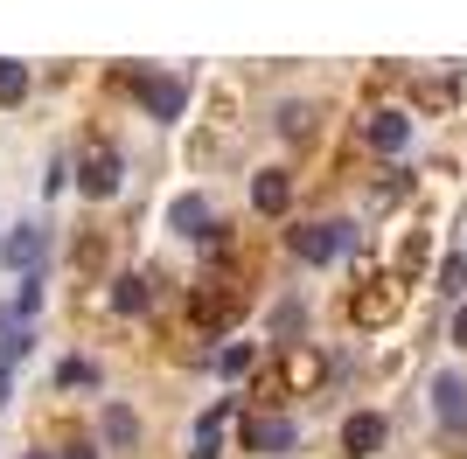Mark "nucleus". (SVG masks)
I'll return each mask as SVG.
<instances>
[{"label":"nucleus","instance_id":"obj_1","mask_svg":"<svg viewBox=\"0 0 467 459\" xmlns=\"http://www.w3.org/2000/svg\"><path fill=\"white\" fill-rule=\"evenodd\" d=\"M286 244H293V258H307V265H335V258L356 244V230L349 223H300Z\"/></svg>","mask_w":467,"mask_h":459},{"label":"nucleus","instance_id":"obj_2","mask_svg":"<svg viewBox=\"0 0 467 459\" xmlns=\"http://www.w3.org/2000/svg\"><path fill=\"white\" fill-rule=\"evenodd\" d=\"M293 439H300V424L286 411H252L244 418V453H293Z\"/></svg>","mask_w":467,"mask_h":459},{"label":"nucleus","instance_id":"obj_3","mask_svg":"<svg viewBox=\"0 0 467 459\" xmlns=\"http://www.w3.org/2000/svg\"><path fill=\"white\" fill-rule=\"evenodd\" d=\"M119 181H126V168H119V153H112V147H91V153L78 160V189L91 195V202L119 195Z\"/></svg>","mask_w":467,"mask_h":459},{"label":"nucleus","instance_id":"obj_4","mask_svg":"<svg viewBox=\"0 0 467 459\" xmlns=\"http://www.w3.org/2000/svg\"><path fill=\"white\" fill-rule=\"evenodd\" d=\"M140 105H147V118H182V105H189V84L182 76H168V70H154V76H140Z\"/></svg>","mask_w":467,"mask_h":459},{"label":"nucleus","instance_id":"obj_5","mask_svg":"<svg viewBox=\"0 0 467 459\" xmlns=\"http://www.w3.org/2000/svg\"><path fill=\"white\" fill-rule=\"evenodd\" d=\"M0 265L28 279V271L42 265V230H36V223H15V230H7V237H0Z\"/></svg>","mask_w":467,"mask_h":459},{"label":"nucleus","instance_id":"obj_6","mask_svg":"<svg viewBox=\"0 0 467 459\" xmlns=\"http://www.w3.org/2000/svg\"><path fill=\"white\" fill-rule=\"evenodd\" d=\"M384 439H390V424L377 418V411H356V418H342V453H349V459H370Z\"/></svg>","mask_w":467,"mask_h":459},{"label":"nucleus","instance_id":"obj_7","mask_svg":"<svg viewBox=\"0 0 467 459\" xmlns=\"http://www.w3.org/2000/svg\"><path fill=\"white\" fill-rule=\"evenodd\" d=\"M432 418L447 432H467V376H432Z\"/></svg>","mask_w":467,"mask_h":459},{"label":"nucleus","instance_id":"obj_8","mask_svg":"<svg viewBox=\"0 0 467 459\" xmlns=\"http://www.w3.org/2000/svg\"><path fill=\"white\" fill-rule=\"evenodd\" d=\"M168 230H175V237H216V216H210V202H202V195H175Z\"/></svg>","mask_w":467,"mask_h":459},{"label":"nucleus","instance_id":"obj_9","mask_svg":"<svg viewBox=\"0 0 467 459\" xmlns=\"http://www.w3.org/2000/svg\"><path fill=\"white\" fill-rule=\"evenodd\" d=\"M363 139H370L377 153H405L411 118H405V112H377V118H363Z\"/></svg>","mask_w":467,"mask_h":459},{"label":"nucleus","instance_id":"obj_10","mask_svg":"<svg viewBox=\"0 0 467 459\" xmlns=\"http://www.w3.org/2000/svg\"><path fill=\"white\" fill-rule=\"evenodd\" d=\"M112 306L126 313V321L147 313V306H154V279H147V271H119V279H112Z\"/></svg>","mask_w":467,"mask_h":459},{"label":"nucleus","instance_id":"obj_11","mask_svg":"<svg viewBox=\"0 0 467 459\" xmlns=\"http://www.w3.org/2000/svg\"><path fill=\"white\" fill-rule=\"evenodd\" d=\"M98 432H105V445H119V453H126V445L140 439V418L126 411V403H105V411H98Z\"/></svg>","mask_w":467,"mask_h":459},{"label":"nucleus","instance_id":"obj_12","mask_svg":"<svg viewBox=\"0 0 467 459\" xmlns=\"http://www.w3.org/2000/svg\"><path fill=\"white\" fill-rule=\"evenodd\" d=\"M252 202H258V209H265V216H279V209H286V202H293V181H286V174H279V168H265V174H258V181H252Z\"/></svg>","mask_w":467,"mask_h":459},{"label":"nucleus","instance_id":"obj_13","mask_svg":"<svg viewBox=\"0 0 467 459\" xmlns=\"http://www.w3.org/2000/svg\"><path fill=\"white\" fill-rule=\"evenodd\" d=\"M28 342H36V334H28V321L0 306V369H7V362H21V355H28Z\"/></svg>","mask_w":467,"mask_h":459},{"label":"nucleus","instance_id":"obj_14","mask_svg":"<svg viewBox=\"0 0 467 459\" xmlns=\"http://www.w3.org/2000/svg\"><path fill=\"white\" fill-rule=\"evenodd\" d=\"M363 327H377V321H390L398 313V286H384V292H356V306H349Z\"/></svg>","mask_w":467,"mask_h":459},{"label":"nucleus","instance_id":"obj_15","mask_svg":"<svg viewBox=\"0 0 467 459\" xmlns=\"http://www.w3.org/2000/svg\"><path fill=\"white\" fill-rule=\"evenodd\" d=\"M21 97H28V63L0 56V105H21Z\"/></svg>","mask_w":467,"mask_h":459},{"label":"nucleus","instance_id":"obj_16","mask_svg":"<svg viewBox=\"0 0 467 459\" xmlns=\"http://www.w3.org/2000/svg\"><path fill=\"white\" fill-rule=\"evenodd\" d=\"M286 382H293V390H307V382H321V355H307V348H293V355H286Z\"/></svg>","mask_w":467,"mask_h":459},{"label":"nucleus","instance_id":"obj_17","mask_svg":"<svg viewBox=\"0 0 467 459\" xmlns=\"http://www.w3.org/2000/svg\"><path fill=\"white\" fill-rule=\"evenodd\" d=\"M252 355H258L252 342H231L223 355H216V376H244V369H252Z\"/></svg>","mask_w":467,"mask_h":459},{"label":"nucleus","instance_id":"obj_18","mask_svg":"<svg viewBox=\"0 0 467 459\" xmlns=\"http://www.w3.org/2000/svg\"><path fill=\"white\" fill-rule=\"evenodd\" d=\"M36 306H42V279H36V271H28V279H21V292H15V306H7V313H21V321H36Z\"/></svg>","mask_w":467,"mask_h":459},{"label":"nucleus","instance_id":"obj_19","mask_svg":"<svg viewBox=\"0 0 467 459\" xmlns=\"http://www.w3.org/2000/svg\"><path fill=\"white\" fill-rule=\"evenodd\" d=\"M223 453V424H195V445H189V459H216Z\"/></svg>","mask_w":467,"mask_h":459},{"label":"nucleus","instance_id":"obj_20","mask_svg":"<svg viewBox=\"0 0 467 459\" xmlns=\"http://www.w3.org/2000/svg\"><path fill=\"white\" fill-rule=\"evenodd\" d=\"M440 292H467V258H461V250L440 258Z\"/></svg>","mask_w":467,"mask_h":459},{"label":"nucleus","instance_id":"obj_21","mask_svg":"<svg viewBox=\"0 0 467 459\" xmlns=\"http://www.w3.org/2000/svg\"><path fill=\"white\" fill-rule=\"evenodd\" d=\"M57 382H63V390H84V382H98V369L84 362V355H70V362L57 369Z\"/></svg>","mask_w":467,"mask_h":459},{"label":"nucleus","instance_id":"obj_22","mask_svg":"<svg viewBox=\"0 0 467 459\" xmlns=\"http://www.w3.org/2000/svg\"><path fill=\"white\" fill-rule=\"evenodd\" d=\"M279 133H286V139L307 133V105H286V112H279Z\"/></svg>","mask_w":467,"mask_h":459},{"label":"nucleus","instance_id":"obj_23","mask_svg":"<svg viewBox=\"0 0 467 459\" xmlns=\"http://www.w3.org/2000/svg\"><path fill=\"white\" fill-rule=\"evenodd\" d=\"M273 334H286V342H293V334H300V306H293V300H286V306H279V313H273Z\"/></svg>","mask_w":467,"mask_h":459},{"label":"nucleus","instance_id":"obj_24","mask_svg":"<svg viewBox=\"0 0 467 459\" xmlns=\"http://www.w3.org/2000/svg\"><path fill=\"white\" fill-rule=\"evenodd\" d=\"M453 342L467 348V306H461V313H453Z\"/></svg>","mask_w":467,"mask_h":459},{"label":"nucleus","instance_id":"obj_25","mask_svg":"<svg viewBox=\"0 0 467 459\" xmlns=\"http://www.w3.org/2000/svg\"><path fill=\"white\" fill-rule=\"evenodd\" d=\"M63 459H98V453H91V445H63Z\"/></svg>","mask_w":467,"mask_h":459},{"label":"nucleus","instance_id":"obj_26","mask_svg":"<svg viewBox=\"0 0 467 459\" xmlns=\"http://www.w3.org/2000/svg\"><path fill=\"white\" fill-rule=\"evenodd\" d=\"M0 411H7V369H0Z\"/></svg>","mask_w":467,"mask_h":459},{"label":"nucleus","instance_id":"obj_27","mask_svg":"<svg viewBox=\"0 0 467 459\" xmlns=\"http://www.w3.org/2000/svg\"><path fill=\"white\" fill-rule=\"evenodd\" d=\"M28 459H63V453H28Z\"/></svg>","mask_w":467,"mask_h":459}]
</instances>
